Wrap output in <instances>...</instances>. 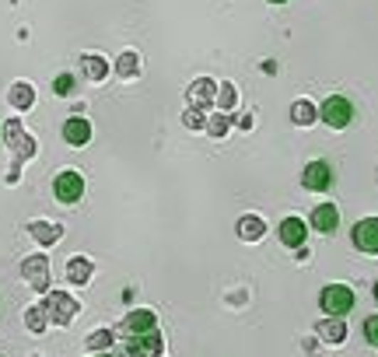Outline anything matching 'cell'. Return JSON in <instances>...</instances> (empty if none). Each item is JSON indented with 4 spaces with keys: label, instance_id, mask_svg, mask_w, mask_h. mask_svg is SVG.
Masks as SVG:
<instances>
[{
    "label": "cell",
    "instance_id": "obj_10",
    "mask_svg": "<svg viewBox=\"0 0 378 357\" xmlns=\"http://www.w3.org/2000/svg\"><path fill=\"white\" fill-rule=\"evenodd\" d=\"M21 274H25V280H28L32 287L46 291V284H49V267H46V256L25 259V263H21Z\"/></svg>",
    "mask_w": 378,
    "mask_h": 357
},
{
    "label": "cell",
    "instance_id": "obj_20",
    "mask_svg": "<svg viewBox=\"0 0 378 357\" xmlns=\"http://www.w3.org/2000/svg\"><path fill=\"white\" fill-rule=\"evenodd\" d=\"M84 71H88V78H91V81H102L109 67H105V60H102V56H84Z\"/></svg>",
    "mask_w": 378,
    "mask_h": 357
},
{
    "label": "cell",
    "instance_id": "obj_2",
    "mask_svg": "<svg viewBox=\"0 0 378 357\" xmlns=\"http://www.w3.org/2000/svg\"><path fill=\"white\" fill-rule=\"evenodd\" d=\"M319 119L333 130H347L354 123V102L343 98V95H330L322 105H319Z\"/></svg>",
    "mask_w": 378,
    "mask_h": 357
},
{
    "label": "cell",
    "instance_id": "obj_5",
    "mask_svg": "<svg viewBox=\"0 0 378 357\" xmlns=\"http://www.w3.org/2000/svg\"><path fill=\"white\" fill-rule=\"evenodd\" d=\"M301 186L312 190V193H326L333 186V168L330 161H308L305 172H301Z\"/></svg>",
    "mask_w": 378,
    "mask_h": 357
},
{
    "label": "cell",
    "instance_id": "obj_7",
    "mask_svg": "<svg viewBox=\"0 0 378 357\" xmlns=\"http://www.w3.org/2000/svg\"><path fill=\"white\" fill-rule=\"evenodd\" d=\"M312 228H315L319 235H333L336 228H340V210H336L333 203H319V207L312 210Z\"/></svg>",
    "mask_w": 378,
    "mask_h": 357
},
{
    "label": "cell",
    "instance_id": "obj_6",
    "mask_svg": "<svg viewBox=\"0 0 378 357\" xmlns=\"http://www.w3.org/2000/svg\"><path fill=\"white\" fill-rule=\"evenodd\" d=\"M46 312L53 316V322L67 326V322H74V316H78V301H74V298H67V294H49Z\"/></svg>",
    "mask_w": 378,
    "mask_h": 357
},
{
    "label": "cell",
    "instance_id": "obj_22",
    "mask_svg": "<svg viewBox=\"0 0 378 357\" xmlns=\"http://www.w3.org/2000/svg\"><path fill=\"white\" fill-rule=\"evenodd\" d=\"M137 71H140V63H137V53H123V56H120V74H123V78H133Z\"/></svg>",
    "mask_w": 378,
    "mask_h": 357
},
{
    "label": "cell",
    "instance_id": "obj_23",
    "mask_svg": "<svg viewBox=\"0 0 378 357\" xmlns=\"http://www.w3.org/2000/svg\"><path fill=\"white\" fill-rule=\"evenodd\" d=\"M364 340H368L372 347H378V316L364 319Z\"/></svg>",
    "mask_w": 378,
    "mask_h": 357
},
{
    "label": "cell",
    "instance_id": "obj_28",
    "mask_svg": "<svg viewBox=\"0 0 378 357\" xmlns=\"http://www.w3.org/2000/svg\"><path fill=\"white\" fill-rule=\"evenodd\" d=\"M186 123L200 130V126H204V119H200V109H189V113H186Z\"/></svg>",
    "mask_w": 378,
    "mask_h": 357
},
{
    "label": "cell",
    "instance_id": "obj_18",
    "mask_svg": "<svg viewBox=\"0 0 378 357\" xmlns=\"http://www.w3.org/2000/svg\"><path fill=\"white\" fill-rule=\"evenodd\" d=\"M7 98H11V105H14V109H28V105L36 102V95H32V88H28V84H14Z\"/></svg>",
    "mask_w": 378,
    "mask_h": 357
},
{
    "label": "cell",
    "instance_id": "obj_26",
    "mask_svg": "<svg viewBox=\"0 0 378 357\" xmlns=\"http://www.w3.org/2000/svg\"><path fill=\"white\" fill-rule=\"evenodd\" d=\"M207 130H210V133H224V130H228V119H221V116H217V119H210V123H207Z\"/></svg>",
    "mask_w": 378,
    "mask_h": 357
},
{
    "label": "cell",
    "instance_id": "obj_13",
    "mask_svg": "<svg viewBox=\"0 0 378 357\" xmlns=\"http://www.w3.org/2000/svg\"><path fill=\"white\" fill-rule=\"evenodd\" d=\"M263 235H266V224H263V217H256V214H246V217L238 221V238H246V242H259Z\"/></svg>",
    "mask_w": 378,
    "mask_h": 357
},
{
    "label": "cell",
    "instance_id": "obj_15",
    "mask_svg": "<svg viewBox=\"0 0 378 357\" xmlns=\"http://www.w3.org/2000/svg\"><path fill=\"white\" fill-rule=\"evenodd\" d=\"M67 277H70V284H88V280H91V263H88L84 256H74V259L67 263Z\"/></svg>",
    "mask_w": 378,
    "mask_h": 357
},
{
    "label": "cell",
    "instance_id": "obj_24",
    "mask_svg": "<svg viewBox=\"0 0 378 357\" xmlns=\"http://www.w3.org/2000/svg\"><path fill=\"white\" fill-rule=\"evenodd\" d=\"M42 312H46V309H28V319H25V322H28V329H36V333H39L42 326H46V316H42Z\"/></svg>",
    "mask_w": 378,
    "mask_h": 357
},
{
    "label": "cell",
    "instance_id": "obj_1",
    "mask_svg": "<svg viewBox=\"0 0 378 357\" xmlns=\"http://www.w3.org/2000/svg\"><path fill=\"white\" fill-rule=\"evenodd\" d=\"M354 301H357V294H354V287H347V284H326L322 294H319V309H322L326 316H336V319L347 316V312L354 309Z\"/></svg>",
    "mask_w": 378,
    "mask_h": 357
},
{
    "label": "cell",
    "instance_id": "obj_16",
    "mask_svg": "<svg viewBox=\"0 0 378 357\" xmlns=\"http://www.w3.org/2000/svg\"><path fill=\"white\" fill-rule=\"evenodd\" d=\"M291 119L298 123V126H312V123L319 119V113H315V105H312V102H305V98H301V102H294V105H291Z\"/></svg>",
    "mask_w": 378,
    "mask_h": 357
},
{
    "label": "cell",
    "instance_id": "obj_9",
    "mask_svg": "<svg viewBox=\"0 0 378 357\" xmlns=\"http://www.w3.org/2000/svg\"><path fill=\"white\" fill-rule=\"evenodd\" d=\"M63 140H67L70 148H84V144L91 140V123L84 116H70L63 123Z\"/></svg>",
    "mask_w": 378,
    "mask_h": 357
},
{
    "label": "cell",
    "instance_id": "obj_19",
    "mask_svg": "<svg viewBox=\"0 0 378 357\" xmlns=\"http://www.w3.org/2000/svg\"><path fill=\"white\" fill-rule=\"evenodd\" d=\"M189 98H193V105L210 102V98H214V84H210V81H196V84H193V91H189Z\"/></svg>",
    "mask_w": 378,
    "mask_h": 357
},
{
    "label": "cell",
    "instance_id": "obj_12",
    "mask_svg": "<svg viewBox=\"0 0 378 357\" xmlns=\"http://www.w3.org/2000/svg\"><path fill=\"white\" fill-rule=\"evenodd\" d=\"M126 333H151L154 329V312H147V309H137V312H130L126 316Z\"/></svg>",
    "mask_w": 378,
    "mask_h": 357
},
{
    "label": "cell",
    "instance_id": "obj_11",
    "mask_svg": "<svg viewBox=\"0 0 378 357\" xmlns=\"http://www.w3.org/2000/svg\"><path fill=\"white\" fill-rule=\"evenodd\" d=\"M130 354L140 357V354H162V333H140L137 340H130Z\"/></svg>",
    "mask_w": 378,
    "mask_h": 357
},
{
    "label": "cell",
    "instance_id": "obj_25",
    "mask_svg": "<svg viewBox=\"0 0 378 357\" xmlns=\"http://www.w3.org/2000/svg\"><path fill=\"white\" fill-rule=\"evenodd\" d=\"M53 88H56V95H70V91H74V78H70V74H60Z\"/></svg>",
    "mask_w": 378,
    "mask_h": 357
},
{
    "label": "cell",
    "instance_id": "obj_8",
    "mask_svg": "<svg viewBox=\"0 0 378 357\" xmlns=\"http://www.w3.org/2000/svg\"><path fill=\"white\" fill-rule=\"evenodd\" d=\"M305 238H308V224H305L301 217H284V221H280V242H284L288 249H301Z\"/></svg>",
    "mask_w": 378,
    "mask_h": 357
},
{
    "label": "cell",
    "instance_id": "obj_29",
    "mask_svg": "<svg viewBox=\"0 0 378 357\" xmlns=\"http://www.w3.org/2000/svg\"><path fill=\"white\" fill-rule=\"evenodd\" d=\"M270 4H288V0H270Z\"/></svg>",
    "mask_w": 378,
    "mask_h": 357
},
{
    "label": "cell",
    "instance_id": "obj_3",
    "mask_svg": "<svg viewBox=\"0 0 378 357\" xmlns=\"http://www.w3.org/2000/svg\"><path fill=\"white\" fill-rule=\"evenodd\" d=\"M53 197L60 200V203H78V200L84 197V179H81V172H74V168L60 172V175L53 179Z\"/></svg>",
    "mask_w": 378,
    "mask_h": 357
},
{
    "label": "cell",
    "instance_id": "obj_31",
    "mask_svg": "<svg viewBox=\"0 0 378 357\" xmlns=\"http://www.w3.org/2000/svg\"><path fill=\"white\" fill-rule=\"evenodd\" d=\"M98 357H109V354H98Z\"/></svg>",
    "mask_w": 378,
    "mask_h": 357
},
{
    "label": "cell",
    "instance_id": "obj_21",
    "mask_svg": "<svg viewBox=\"0 0 378 357\" xmlns=\"http://www.w3.org/2000/svg\"><path fill=\"white\" fill-rule=\"evenodd\" d=\"M109 343H112V333H109V329H98V333L88 336V347H91V351H105Z\"/></svg>",
    "mask_w": 378,
    "mask_h": 357
},
{
    "label": "cell",
    "instance_id": "obj_4",
    "mask_svg": "<svg viewBox=\"0 0 378 357\" xmlns=\"http://www.w3.org/2000/svg\"><path fill=\"white\" fill-rule=\"evenodd\" d=\"M350 242H354V249H357V252H364V256H378V217H364V221H357V224H354V232H350Z\"/></svg>",
    "mask_w": 378,
    "mask_h": 357
},
{
    "label": "cell",
    "instance_id": "obj_30",
    "mask_svg": "<svg viewBox=\"0 0 378 357\" xmlns=\"http://www.w3.org/2000/svg\"><path fill=\"white\" fill-rule=\"evenodd\" d=\"M375 301H378V284H375Z\"/></svg>",
    "mask_w": 378,
    "mask_h": 357
},
{
    "label": "cell",
    "instance_id": "obj_27",
    "mask_svg": "<svg viewBox=\"0 0 378 357\" xmlns=\"http://www.w3.org/2000/svg\"><path fill=\"white\" fill-rule=\"evenodd\" d=\"M235 102V91H231V84H221V105H231Z\"/></svg>",
    "mask_w": 378,
    "mask_h": 357
},
{
    "label": "cell",
    "instance_id": "obj_14",
    "mask_svg": "<svg viewBox=\"0 0 378 357\" xmlns=\"http://www.w3.org/2000/svg\"><path fill=\"white\" fill-rule=\"evenodd\" d=\"M319 333L326 336V343H333V347H340L343 340H347V326H343V319H336V316H330L322 326H319Z\"/></svg>",
    "mask_w": 378,
    "mask_h": 357
},
{
    "label": "cell",
    "instance_id": "obj_17",
    "mask_svg": "<svg viewBox=\"0 0 378 357\" xmlns=\"http://www.w3.org/2000/svg\"><path fill=\"white\" fill-rule=\"evenodd\" d=\"M32 235L39 238L42 245H53L56 238L63 235V228H60V224H49V221H36V224H32Z\"/></svg>",
    "mask_w": 378,
    "mask_h": 357
}]
</instances>
